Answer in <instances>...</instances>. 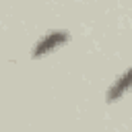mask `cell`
I'll return each instance as SVG.
<instances>
[{
  "label": "cell",
  "instance_id": "cell-2",
  "mask_svg": "<svg viewBox=\"0 0 132 132\" xmlns=\"http://www.w3.org/2000/svg\"><path fill=\"white\" fill-rule=\"evenodd\" d=\"M130 89H132V68H128L126 72H122V74L113 80V85L107 89V95H105L107 103H113V101L122 99Z\"/></svg>",
  "mask_w": 132,
  "mask_h": 132
},
{
  "label": "cell",
  "instance_id": "cell-1",
  "mask_svg": "<svg viewBox=\"0 0 132 132\" xmlns=\"http://www.w3.org/2000/svg\"><path fill=\"white\" fill-rule=\"evenodd\" d=\"M70 41V33L64 31V29H54V31H47L43 37L37 39V43L33 45L31 50V58H41L50 52H56L60 45L68 43Z\"/></svg>",
  "mask_w": 132,
  "mask_h": 132
}]
</instances>
